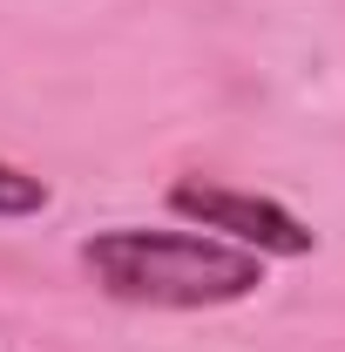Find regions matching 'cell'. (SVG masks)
Returning <instances> with one entry per match:
<instances>
[{"label":"cell","mask_w":345,"mask_h":352,"mask_svg":"<svg viewBox=\"0 0 345 352\" xmlns=\"http://www.w3.org/2000/svg\"><path fill=\"white\" fill-rule=\"evenodd\" d=\"M170 210L190 230H210L223 244H244L258 258H311V223L291 217L278 197L258 190H237V183H216V176H176L170 183Z\"/></svg>","instance_id":"obj_2"},{"label":"cell","mask_w":345,"mask_h":352,"mask_svg":"<svg viewBox=\"0 0 345 352\" xmlns=\"http://www.w3.org/2000/svg\"><path fill=\"white\" fill-rule=\"evenodd\" d=\"M47 204H54V190H47L41 176L0 156V217H41Z\"/></svg>","instance_id":"obj_3"},{"label":"cell","mask_w":345,"mask_h":352,"mask_svg":"<svg viewBox=\"0 0 345 352\" xmlns=\"http://www.w3.org/2000/svg\"><path fill=\"white\" fill-rule=\"evenodd\" d=\"M82 271L88 285L115 305L142 311H216L244 305L264 292V258L244 244H223L210 230H142V223H115L82 237Z\"/></svg>","instance_id":"obj_1"}]
</instances>
